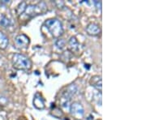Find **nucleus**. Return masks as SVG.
<instances>
[{"label":"nucleus","mask_w":146,"mask_h":120,"mask_svg":"<svg viewBox=\"0 0 146 120\" xmlns=\"http://www.w3.org/2000/svg\"><path fill=\"white\" fill-rule=\"evenodd\" d=\"M12 65L16 70L28 71L32 68V62L29 58L22 54H16L12 58Z\"/></svg>","instance_id":"nucleus-2"},{"label":"nucleus","mask_w":146,"mask_h":120,"mask_svg":"<svg viewBox=\"0 0 146 120\" xmlns=\"http://www.w3.org/2000/svg\"><path fill=\"white\" fill-rule=\"evenodd\" d=\"M45 25L50 33L54 38H58L63 34V28L62 22L56 18L49 19L45 22Z\"/></svg>","instance_id":"nucleus-1"},{"label":"nucleus","mask_w":146,"mask_h":120,"mask_svg":"<svg viewBox=\"0 0 146 120\" xmlns=\"http://www.w3.org/2000/svg\"><path fill=\"white\" fill-rule=\"evenodd\" d=\"M47 11V7L45 3H39L37 4H29L27 5L25 14L29 18H33L34 16H38V15H42Z\"/></svg>","instance_id":"nucleus-3"},{"label":"nucleus","mask_w":146,"mask_h":120,"mask_svg":"<svg viewBox=\"0 0 146 120\" xmlns=\"http://www.w3.org/2000/svg\"><path fill=\"white\" fill-rule=\"evenodd\" d=\"M90 84H92V86H94L98 90L102 91V78H101V76H96L92 77L91 80H90Z\"/></svg>","instance_id":"nucleus-11"},{"label":"nucleus","mask_w":146,"mask_h":120,"mask_svg":"<svg viewBox=\"0 0 146 120\" xmlns=\"http://www.w3.org/2000/svg\"><path fill=\"white\" fill-rule=\"evenodd\" d=\"M77 91V88L74 85V84H72L68 87L67 90L64 92L60 98V103H61V105L64 107V108H68L70 105V101H71V98L72 97L73 95H75Z\"/></svg>","instance_id":"nucleus-4"},{"label":"nucleus","mask_w":146,"mask_h":120,"mask_svg":"<svg viewBox=\"0 0 146 120\" xmlns=\"http://www.w3.org/2000/svg\"><path fill=\"white\" fill-rule=\"evenodd\" d=\"M27 4L25 3V2H22L21 3L19 4L18 7H17V13L19 16H21V14H23L25 11V8H26Z\"/></svg>","instance_id":"nucleus-13"},{"label":"nucleus","mask_w":146,"mask_h":120,"mask_svg":"<svg viewBox=\"0 0 146 120\" xmlns=\"http://www.w3.org/2000/svg\"><path fill=\"white\" fill-rule=\"evenodd\" d=\"M68 46H69L70 50L72 51V52L78 51L80 45H79V42L77 41V39L75 37H71L70 40H69V42H68Z\"/></svg>","instance_id":"nucleus-9"},{"label":"nucleus","mask_w":146,"mask_h":120,"mask_svg":"<svg viewBox=\"0 0 146 120\" xmlns=\"http://www.w3.org/2000/svg\"><path fill=\"white\" fill-rule=\"evenodd\" d=\"M0 25L3 28H8L11 25H12V22L5 15H1L0 16Z\"/></svg>","instance_id":"nucleus-12"},{"label":"nucleus","mask_w":146,"mask_h":120,"mask_svg":"<svg viewBox=\"0 0 146 120\" xmlns=\"http://www.w3.org/2000/svg\"><path fill=\"white\" fill-rule=\"evenodd\" d=\"M8 44H9V40L7 37L3 32L0 31V49L5 50L8 46Z\"/></svg>","instance_id":"nucleus-10"},{"label":"nucleus","mask_w":146,"mask_h":120,"mask_svg":"<svg viewBox=\"0 0 146 120\" xmlns=\"http://www.w3.org/2000/svg\"><path fill=\"white\" fill-rule=\"evenodd\" d=\"M85 30L87 32V33L90 36H98L101 33V28L98 25L95 24V23H90L89 24Z\"/></svg>","instance_id":"nucleus-7"},{"label":"nucleus","mask_w":146,"mask_h":120,"mask_svg":"<svg viewBox=\"0 0 146 120\" xmlns=\"http://www.w3.org/2000/svg\"><path fill=\"white\" fill-rule=\"evenodd\" d=\"M33 105L38 110H43L45 108V101L39 93H36L34 97Z\"/></svg>","instance_id":"nucleus-8"},{"label":"nucleus","mask_w":146,"mask_h":120,"mask_svg":"<svg viewBox=\"0 0 146 120\" xmlns=\"http://www.w3.org/2000/svg\"><path fill=\"white\" fill-rule=\"evenodd\" d=\"M70 111L71 114L76 118V119H81L84 115V109L83 105L80 102H73L70 105Z\"/></svg>","instance_id":"nucleus-5"},{"label":"nucleus","mask_w":146,"mask_h":120,"mask_svg":"<svg viewBox=\"0 0 146 120\" xmlns=\"http://www.w3.org/2000/svg\"><path fill=\"white\" fill-rule=\"evenodd\" d=\"M94 4L96 5L97 8L98 9H102V2H99V1H94Z\"/></svg>","instance_id":"nucleus-15"},{"label":"nucleus","mask_w":146,"mask_h":120,"mask_svg":"<svg viewBox=\"0 0 146 120\" xmlns=\"http://www.w3.org/2000/svg\"><path fill=\"white\" fill-rule=\"evenodd\" d=\"M55 45H56V46H57L58 49L63 50V48H64V46H65V42H64L63 39H58L57 42H55Z\"/></svg>","instance_id":"nucleus-14"},{"label":"nucleus","mask_w":146,"mask_h":120,"mask_svg":"<svg viewBox=\"0 0 146 120\" xmlns=\"http://www.w3.org/2000/svg\"><path fill=\"white\" fill-rule=\"evenodd\" d=\"M15 43L18 48L26 49L29 47L30 41H29V38L27 37L25 34H20V35H17L15 38Z\"/></svg>","instance_id":"nucleus-6"}]
</instances>
